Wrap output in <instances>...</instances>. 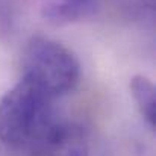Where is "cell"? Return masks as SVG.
Listing matches in <instances>:
<instances>
[{"label": "cell", "mask_w": 156, "mask_h": 156, "mask_svg": "<svg viewBox=\"0 0 156 156\" xmlns=\"http://www.w3.org/2000/svg\"><path fill=\"white\" fill-rule=\"evenodd\" d=\"M99 0H41L43 17L55 24H68L91 17Z\"/></svg>", "instance_id": "obj_4"}, {"label": "cell", "mask_w": 156, "mask_h": 156, "mask_svg": "<svg viewBox=\"0 0 156 156\" xmlns=\"http://www.w3.org/2000/svg\"><path fill=\"white\" fill-rule=\"evenodd\" d=\"M130 94L146 123L156 129V88L153 82L143 74L133 76L130 79Z\"/></svg>", "instance_id": "obj_5"}, {"label": "cell", "mask_w": 156, "mask_h": 156, "mask_svg": "<svg viewBox=\"0 0 156 156\" xmlns=\"http://www.w3.org/2000/svg\"><path fill=\"white\" fill-rule=\"evenodd\" d=\"M17 27V5L14 0H0V41L12 38Z\"/></svg>", "instance_id": "obj_6"}, {"label": "cell", "mask_w": 156, "mask_h": 156, "mask_svg": "<svg viewBox=\"0 0 156 156\" xmlns=\"http://www.w3.org/2000/svg\"><path fill=\"white\" fill-rule=\"evenodd\" d=\"M52 103L49 93L21 76L0 99V143L12 149L27 147L53 118Z\"/></svg>", "instance_id": "obj_1"}, {"label": "cell", "mask_w": 156, "mask_h": 156, "mask_svg": "<svg viewBox=\"0 0 156 156\" xmlns=\"http://www.w3.org/2000/svg\"><path fill=\"white\" fill-rule=\"evenodd\" d=\"M23 76L56 99L76 88L80 79V64L70 49L38 35L30 38L24 49Z\"/></svg>", "instance_id": "obj_2"}, {"label": "cell", "mask_w": 156, "mask_h": 156, "mask_svg": "<svg viewBox=\"0 0 156 156\" xmlns=\"http://www.w3.org/2000/svg\"><path fill=\"white\" fill-rule=\"evenodd\" d=\"M30 156H90L88 136L73 121L50 120L27 146Z\"/></svg>", "instance_id": "obj_3"}]
</instances>
